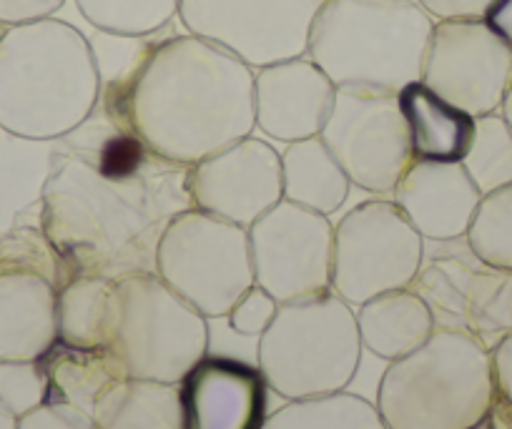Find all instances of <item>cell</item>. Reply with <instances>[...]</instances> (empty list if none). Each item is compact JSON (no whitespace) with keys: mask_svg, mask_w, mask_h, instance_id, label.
I'll list each match as a JSON object with an SVG mask.
<instances>
[{"mask_svg":"<svg viewBox=\"0 0 512 429\" xmlns=\"http://www.w3.org/2000/svg\"><path fill=\"white\" fill-rule=\"evenodd\" d=\"M106 126L86 128L51 156L38 221L66 281L76 274L121 279L154 271L161 234L191 209L189 169L146 146L126 121L103 108Z\"/></svg>","mask_w":512,"mask_h":429,"instance_id":"1","label":"cell"},{"mask_svg":"<svg viewBox=\"0 0 512 429\" xmlns=\"http://www.w3.org/2000/svg\"><path fill=\"white\" fill-rule=\"evenodd\" d=\"M101 103L151 151L194 166L256 128L254 68L206 38L184 33L151 43Z\"/></svg>","mask_w":512,"mask_h":429,"instance_id":"2","label":"cell"},{"mask_svg":"<svg viewBox=\"0 0 512 429\" xmlns=\"http://www.w3.org/2000/svg\"><path fill=\"white\" fill-rule=\"evenodd\" d=\"M91 41L56 16L0 33V128L26 141L66 138L101 101Z\"/></svg>","mask_w":512,"mask_h":429,"instance_id":"3","label":"cell"},{"mask_svg":"<svg viewBox=\"0 0 512 429\" xmlns=\"http://www.w3.org/2000/svg\"><path fill=\"white\" fill-rule=\"evenodd\" d=\"M435 18L417 0H327L307 56L337 88L400 93L422 81Z\"/></svg>","mask_w":512,"mask_h":429,"instance_id":"4","label":"cell"},{"mask_svg":"<svg viewBox=\"0 0 512 429\" xmlns=\"http://www.w3.org/2000/svg\"><path fill=\"white\" fill-rule=\"evenodd\" d=\"M495 397L490 349L465 332L435 329L422 347L390 362L377 412L387 429H477Z\"/></svg>","mask_w":512,"mask_h":429,"instance_id":"5","label":"cell"},{"mask_svg":"<svg viewBox=\"0 0 512 429\" xmlns=\"http://www.w3.org/2000/svg\"><path fill=\"white\" fill-rule=\"evenodd\" d=\"M357 312L327 289L279 304L256 344V369L284 399L344 392L362 359Z\"/></svg>","mask_w":512,"mask_h":429,"instance_id":"6","label":"cell"},{"mask_svg":"<svg viewBox=\"0 0 512 429\" xmlns=\"http://www.w3.org/2000/svg\"><path fill=\"white\" fill-rule=\"evenodd\" d=\"M111 352L131 379L184 384L209 354V324L156 271L116 279Z\"/></svg>","mask_w":512,"mask_h":429,"instance_id":"7","label":"cell"},{"mask_svg":"<svg viewBox=\"0 0 512 429\" xmlns=\"http://www.w3.org/2000/svg\"><path fill=\"white\" fill-rule=\"evenodd\" d=\"M154 271L206 319L229 317L256 284L249 231L191 206L161 234Z\"/></svg>","mask_w":512,"mask_h":429,"instance_id":"8","label":"cell"},{"mask_svg":"<svg viewBox=\"0 0 512 429\" xmlns=\"http://www.w3.org/2000/svg\"><path fill=\"white\" fill-rule=\"evenodd\" d=\"M66 269L31 211L0 236V362H38L58 344Z\"/></svg>","mask_w":512,"mask_h":429,"instance_id":"9","label":"cell"},{"mask_svg":"<svg viewBox=\"0 0 512 429\" xmlns=\"http://www.w3.org/2000/svg\"><path fill=\"white\" fill-rule=\"evenodd\" d=\"M425 239L392 199L354 206L334 226L332 292L349 307L407 289L417 279Z\"/></svg>","mask_w":512,"mask_h":429,"instance_id":"10","label":"cell"},{"mask_svg":"<svg viewBox=\"0 0 512 429\" xmlns=\"http://www.w3.org/2000/svg\"><path fill=\"white\" fill-rule=\"evenodd\" d=\"M412 289L430 307L435 329H455L487 349L512 332V271L487 264L465 236L425 241Z\"/></svg>","mask_w":512,"mask_h":429,"instance_id":"11","label":"cell"},{"mask_svg":"<svg viewBox=\"0 0 512 429\" xmlns=\"http://www.w3.org/2000/svg\"><path fill=\"white\" fill-rule=\"evenodd\" d=\"M322 141L352 186L374 196H392L410 169V133L395 93L337 88Z\"/></svg>","mask_w":512,"mask_h":429,"instance_id":"12","label":"cell"},{"mask_svg":"<svg viewBox=\"0 0 512 429\" xmlns=\"http://www.w3.org/2000/svg\"><path fill=\"white\" fill-rule=\"evenodd\" d=\"M327 0H181L179 21L251 68L307 53L309 31Z\"/></svg>","mask_w":512,"mask_h":429,"instance_id":"13","label":"cell"},{"mask_svg":"<svg viewBox=\"0 0 512 429\" xmlns=\"http://www.w3.org/2000/svg\"><path fill=\"white\" fill-rule=\"evenodd\" d=\"M254 281L279 304L332 289L334 224L282 199L249 226Z\"/></svg>","mask_w":512,"mask_h":429,"instance_id":"14","label":"cell"},{"mask_svg":"<svg viewBox=\"0 0 512 429\" xmlns=\"http://www.w3.org/2000/svg\"><path fill=\"white\" fill-rule=\"evenodd\" d=\"M512 81V48L482 18L435 21L422 83L472 118L502 108Z\"/></svg>","mask_w":512,"mask_h":429,"instance_id":"15","label":"cell"},{"mask_svg":"<svg viewBox=\"0 0 512 429\" xmlns=\"http://www.w3.org/2000/svg\"><path fill=\"white\" fill-rule=\"evenodd\" d=\"M191 204L249 229L284 199L282 154L256 136L239 138L189 169Z\"/></svg>","mask_w":512,"mask_h":429,"instance_id":"16","label":"cell"},{"mask_svg":"<svg viewBox=\"0 0 512 429\" xmlns=\"http://www.w3.org/2000/svg\"><path fill=\"white\" fill-rule=\"evenodd\" d=\"M337 86L304 53L254 68L256 128L282 143L319 136L332 111Z\"/></svg>","mask_w":512,"mask_h":429,"instance_id":"17","label":"cell"},{"mask_svg":"<svg viewBox=\"0 0 512 429\" xmlns=\"http://www.w3.org/2000/svg\"><path fill=\"white\" fill-rule=\"evenodd\" d=\"M392 201L425 241L467 236L482 194L462 164L412 161L397 184Z\"/></svg>","mask_w":512,"mask_h":429,"instance_id":"18","label":"cell"},{"mask_svg":"<svg viewBox=\"0 0 512 429\" xmlns=\"http://www.w3.org/2000/svg\"><path fill=\"white\" fill-rule=\"evenodd\" d=\"M264 387L259 369L231 359H204L184 382L189 429H259Z\"/></svg>","mask_w":512,"mask_h":429,"instance_id":"19","label":"cell"},{"mask_svg":"<svg viewBox=\"0 0 512 429\" xmlns=\"http://www.w3.org/2000/svg\"><path fill=\"white\" fill-rule=\"evenodd\" d=\"M415 161L460 164L470 149L475 118L452 106L422 81L397 93Z\"/></svg>","mask_w":512,"mask_h":429,"instance_id":"20","label":"cell"},{"mask_svg":"<svg viewBox=\"0 0 512 429\" xmlns=\"http://www.w3.org/2000/svg\"><path fill=\"white\" fill-rule=\"evenodd\" d=\"M357 327L362 347L374 357L395 362L427 342L435 332V319L425 299L407 286L377 294L357 307Z\"/></svg>","mask_w":512,"mask_h":429,"instance_id":"21","label":"cell"},{"mask_svg":"<svg viewBox=\"0 0 512 429\" xmlns=\"http://www.w3.org/2000/svg\"><path fill=\"white\" fill-rule=\"evenodd\" d=\"M98 429H189L184 384L121 379L93 412Z\"/></svg>","mask_w":512,"mask_h":429,"instance_id":"22","label":"cell"},{"mask_svg":"<svg viewBox=\"0 0 512 429\" xmlns=\"http://www.w3.org/2000/svg\"><path fill=\"white\" fill-rule=\"evenodd\" d=\"M118 317L116 279L76 274L58 289V342L76 349H108Z\"/></svg>","mask_w":512,"mask_h":429,"instance_id":"23","label":"cell"},{"mask_svg":"<svg viewBox=\"0 0 512 429\" xmlns=\"http://www.w3.org/2000/svg\"><path fill=\"white\" fill-rule=\"evenodd\" d=\"M282 181L284 199L324 216L342 209L352 189V181L322 136L287 143L282 154Z\"/></svg>","mask_w":512,"mask_h":429,"instance_id":"24","label":"cell"},{"mask_svg":"<svg viewBox=\"0 0 512 429\" xmlns=\"http://www.w3.org/2000/svg\"><path fill=\"white\" fill-rule=\"evenodd\" d=\"M48 377V399L66 402L93 417L103 394L126 379L111 349H76L58 342L41 359Z\"/></svg>","mask_w":512,"mask_h":429,"instance_id":"25","label":"cell"},{"mask_svg":"<svg viewBox=\"0 0 512 429\" xmlns=\"http://www.w3.org/2000/svg\"><path fill=\"white\" fill-rule=\"evenodd\" d=\"M259 429H387V424L379 417L377 404L344 389L324 397L292 399L264 417Z\"/></svg>","mask_w":512,"mask_h":429,"instance_id":"26","label":"cell"},{"mask_svg":"<svg viewBox=\"0 0 512 429\" xmlns=\"http://www.w3.org/2000/svg\"><path fill=\"white\" fill-rule=\"evenodd\" d=\"M181 0H76L96 31L121 38H149L179 18Z\"/></svg>","mask_w":512,"mask_h":429,"instance_id":"27","label":"cell"},{"mask_svg":"<svg viewBox=\"0 0 512 429\" xmlns=\"http://www.w3.org/2000/svg\"><path fill=\"white\" fill-rule=\"evenodd\" d=\"M460 164L482 196L512 184V128L500 111L475 118L470 149Z\"/></svg>","mask_w":512,"mask_h":429,"instance_id":"28","label":"cell"},{"mask_svg":"<svg viewBox=\"0 0 512 429\" xmlns=\"http://www.w3.org/2000/svg\"><path fill=\"white\" fill-rule=\"evenodd\" d=\"M465 239L482 261L512 271V184L482 196Z\"/></svg>","mask_w":512,"mask_h":429,"instance_id":"29","label":"cell"},{"mask_svg":"<svg viewBox=\"0 0 512 429\" xmlns=\"http://www.w3.org/2000/svg\"><path fill=\"white\" fill-rule=\"evenodd\" d=\"M0 402L18 419L48 402V377L38 362H0Z\"/></svg>","mask_w":512,"mask_h":429,"instance_id":"30","label":"cell"},{"mask_svg":"<svg viewBox=\"0 0 512 429\" xmlns=\"http://www.w3.org/2000/svg\"><path fill=\"white\" fill-rule=\"evenodd\" d=\"M279 302L269 292H264L262 286H251L249 292L234 304V309L229 312V327L236 334H244V337H262L267 332V327L272 324L274 314H277Z\"/></svg>","mask_w":512,"mask_h":429,"instance_id":"31","label":"cell"},{"mask_svg":"<svg viewBox=\"0 0 512 429\" xmlns=\"http://www.w3.org/2000/svg\"><path fill=\"white\" fill-rule=\"evenodd\" d=\"M18 429H98L93 417L66 402H43L18 419Z\"/></svg>","mask_w":512,"mask_h":429,"instance_id":"32","label":"cell"},{"mask_svg":"<svg viewBox=\"0 0 512 429\" xmlns=\"http://www.w3.org/2000/svg\"><path fill=\"white\" fill-rule=\"evenodd\" d=\"M66 0H0V26H18V23L41 21L56 16Z\"/></svg>","mask_w":512,"mask_h":429,"instance_id":"33","label":"cell"},{"mask_svg":"<svg viewBox=\"0 0 512 429\" xmlns=\"http://www.w3.org/2000/svg\"><path fill=\"white\" fill-rule=\"evenodd\" d=\"M427 16L435 21H467V18H485L492 0H417Z\"/></svg>","mask_w":512,"mask_h":429,"instance_id":"34","label":"cell"},{"mask_svg":"<svg viewBox=\"0 0 512 429\" xmlns=\"http://www.w3.org/2000/svg\"><path fill=\"white\" fill-rule=\"evenodd\" d=\"M492 354V372H495V387L500 397L512 402V332L502 337L495 347L490 349Z\"/></svg>","mask_w":512,"mask_h":429,"instance_id":"35","label":"cell"},{"mask_svg":"<svg viewBox=\"0 0 512 429\" xmlns=\"http://www.w3.org/2000/svg\"><path fill=\"white\" fill-rule=\"evenodd\" d=\"M482 21L507 48H512V0H492Z\"/></svg>","mask_w":512,"mask_h":429,"instance_id":"36","label":"cell"},{"mask_svg":"<svg viewBox=\"0 0 512 429\" xmlns=\"http://www.w3.org/2000/svg\"><path fill=\"white\" fill-rule=\"evenodd\" d=\"M477 429H512V402H507L505 397L497 394L490 412H487L485 422H482Z\"/></svg>","mask_w":512,"mask_h":429,"instance_id":"37","label":"cell"},{"mask_svg":"<svg viewBox=\"0 0 512 429\" xmlns=\"http://www.w3.org/2000/svg\"><path fill=\"white\" fill-rule=\"evenodd\" d=\"M0 429H18V417L0 402Z\"/></svg>","mask_w":512,"mask_h":429,"instance_id":"38","label":"cell"},{"mask_svg":"<svg viewBox=\"0 0 512 429\" xmlns=\"http://www.w3.org/2000/svg\"><path fill=\"white\" fill-rule=\"evenodd\" d=\"M500 113H502V116H505V121L510 123V128H512V81H510V88H507V96H505V101H502V108H500Z\"/></svg>","mask_w":512,"mask_h":429,"instance_id":"39","label":"cell"},{"mask_svg":"<svg viewBox=\"0 0 512 429\" xmlns=\"http://www.w3.org/2000/svg\"><path fill=\"white\" fill-rule=\"evenodd\" d=\"M0 33H3V26H0Z\"/></svg>","mask_w":512,"mask_h":429,"instance_id":"40","label":"cell"}]
</instances>
